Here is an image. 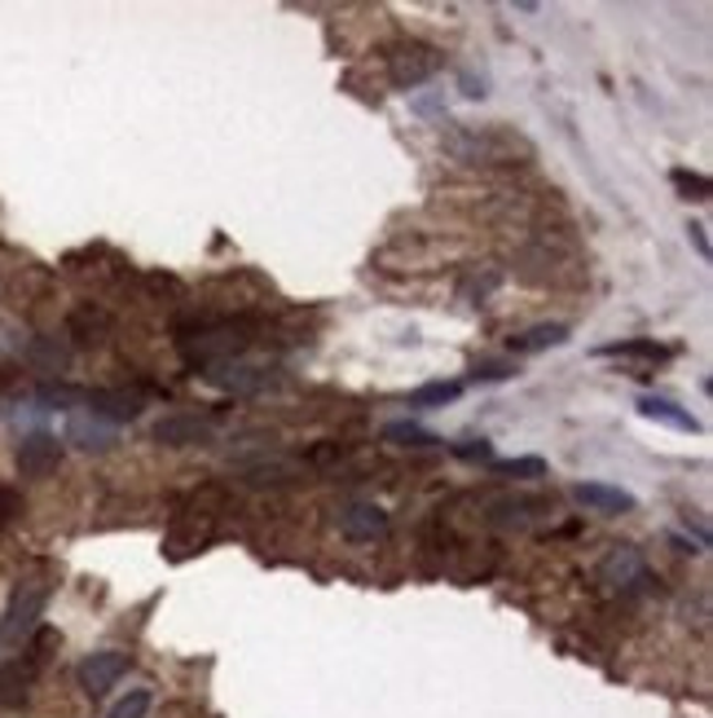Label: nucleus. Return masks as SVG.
I'll use <instances>...</instances> for the list:
<instances>
[{"instance_id":"f257e3e1","label":"nucleus","mask_w":713,"mask_h":718,"mask_svg":"<svg viewBox=\"0 0 713 718\" xmlns=\"http://www.w3.org/2000/svg\"><path fill=\"white\" fill-rule=\"evenodd\" d=\"M252 323L247 318H221V323H199V327H190V331H181L177 336V353L185 366H199V370H207V366H225V361L243 358L247 349H252Z\"/></svg>"},{"instance_id":"f03ea898","label":"nucleus","mask_w":713,"mask_h":718,"mask_svg":"<svg viewBox=\"0 0 713 718\" xmlns=\"http://www.w3.org/2000/svg\"><path fill=\"white\" fill-rule=\"evenodd\" d=\"M49 600H53V582L44 573L18 578L9 600H4V613H0V648H22L40 631V617H44Z\"/></svg>"},{"instance_id":"7ed1b4c3","label":"nucleus","mask_w":713,"mask_h":718,"mask_svg":"<svg viewBox=\"0 0 713 718\" xmlns=\"http://www.w3.org/2000/svg\"><path fill=\"white\" fill-rule=\"evenodd\" d=\"M53 648H57V635H53V631H40L35 644H31L22 657H9V662L0 666V706H9V710L26 706V697H31L35 679H40V671H44L49 657H53Z\"/></svg>"},{"instance_id":"20e7f679","label":"nucleus","mask_w":713,"mask_h":718,"mask_svg":"<svg viewBox=\"0 0 713 718\" xmlns=\"http://www.w3.org/2000/svg\"><path fill=\"white\" fill-rule=\"evenodd\" d=\"M203 379L230 397H260V392H278L287 383V374L278 366H256V361H225V366H207Z\"/></svg>"},{"instance_id":"39448f33","label":"nucleus","mask_w":713,"mask_h":718,"mask_svg":"<svg viewBox=\"0 0 713 718\" xmlns=\"http://www.w3.org/2000/svg\"><path fill=\"white\" fill-rule=\"evenodd\" d=\"M440 49H432V44H418V40H401L392 53H387V75H392V84L396 88H418V84H427L436 71H440Z\"/></svg>"},{"instance_id":"423d86ee","label":"nucleus","mask_w":713,"mask_h":718,"mask_svg":"<svg viewBox=\"0 0 713 718\" xmlns=\"http://www.w3.org/2000/svg\"><path fill=\"white\" fill-rule=\"evenodd\" d=\"M57 463H62V441H57L53 432H26V436L18 441V450H13V467H18V476H26V481L53 476Z\"/></svg>"},{"instance_id":"0eeeda50","label":"nucleus","mask_w":713,"mask_h":718,"mask_svg":"<svg viewBox=\"0 0 713 718\" xmlns=\"http://www.w3.org/2000/svg\"><path fill=\"white\" fill-rule=\"evenodd\" d=\"M128 675V653H119V648H102V653H88L84 662H79V671H75V679H79V688L97 701V697H106L119 679Z\"/></svg>"},{"instance_id":"6e6552de","label":"nucleus","mask_w":713,"mask_h":718,"mask_svg":"<svg viewBox=\"0 0 713 718\" xmlns=\"http://www.w3.org/2000/svg\"><path fill=\"white\" fill-rule=\"evenodd\" d=\"M84 401H88V414H97L106 423H132L146 410L141 388H93V392H84Z\"/></svg>"},{"instance_id":"1a4fd4ad","label":"nucleus","mask_w":713,"mask_h":718,"mask_svg":"<svg viewBox=\"0 0 713 718\" xmlns=\"http://www.w3.org/2000/svg\"><path fill=\"white\" fill-rule=\"evenodd\" d=\"M599 582L613 587V591H630L635 582H648V564H643V551L630 547V542H617L604 560H599Z\"/></svg>"},{"instance_id":"9d476101","label":"nucleus","mask_w":713,"mask_h":718,"mask_svg":"<svg viewBox=\"0 0 713 718\" xmlns=\"http://www.w3.org/2000/svg\"><path fill=\"white\" fill-rule=\"evenodd\" d=\"M66 441L84 454H110L119 445V427L97 419V414H71L66 419Z\"/></svg>"},{"instance_id":"9b49d317","label":"nucleus","mask_w":713,"mask_h":718,"mask_svg":"<svg viewBox=\"0 0 713 718\" xmlns=\"http://www.w3.org/2000/svg\"><path fill=\"white\" fill-rule=\"evenodd\" d=\"M387 529H392V520L379 503H349L340 511V534L349 542H379V538H387Z\"/></svg>"},{"instance_id":"f8f14e48","label":"nucleus","mask_w":713,"mask_h":718,"mask_svg":"<svg viewBox=\"0 0 713 718\" xmlns=\"http://www.w3.org/2000/svg\"><path fill=\"white\" fill-rule=\"evenodd\" d=\"M155 441L168 450H185V445H212V423L199 414H163L155 423Z\"/></svg>"},{"instance_id":"ddd939ff","label":"nucleus","mask_w":713,"mask_h":718,"mask_svg":"<svg viewBox=\"0 0 713 718\" xmlns=\"http://www.w3.org/2000/svg\"><path fill=\"white\" fill-rule=\"evenodd\" d=\"M573 498L586 507V511H599V516H626L639 507V498L630 489H617V485H604V481H582L573 489Z\"/></svg>"},{"instance_id":"4468645a","label":"nucleus","mask_w":713,"mask_h":718,"mask_svg":"<svg viewBox=\"0 0 713 718\" xmlns=\"http://www.w3.org/2000/svg\"><path fill=\"white\" fill-rule=\"evenodd\" d=\"M66 336H71V349H102L110 336V314L97 305H79L66 318Z\"/></svg>"},{"instance_id":"2eb2a0df","label":"nucleus","mask_w":713,"mask_h":718,"mask_svg":"<svg viewBox=\"0 0 713 718\" xmlns=\"http://www.w3.org/2000/svg\"><path fill=\"white\" fill-rule=\"evenodd\" d=\"M542 511H551V503L546 498H498L493 507H489V525L493 529H524L533 516H542Z\"/></svg>"},{"instance_id":"dca6fc26","label":"nucleus","mask_w":713,"mask_h":718,"mask_svg":"<svg viewBox=\"0 0 713 718\" xmlns=\"http://www.w3.org/2000/svg\"><path fill=\"white\" fill-rule=\"evenodd\" d=\"M22 353H26V361H31L35 370H44V374L71 370V345L57 340V336H31V340L22 345Z\"/></svg>"},{"instance_id":"f3484780","label":"nucleus","mask_w":713,"mask_h":718,"mask_svg":"<svg viewBox=\"0 0 713 718\" xmlns=\"http://www.w3.org/2000/svg\"><path fill=\"white\" fill-rule=\"evenodd\" d=\"M568 340V323H538V327H529V331H520V336H511L507 340V349L511 353H546V349H560Z\"/></svg>"},{"instance_id":"a211bd4d","label":"nucleus","mask_w":713,"mask_h":718,"mask_svg":"<svg viewBox=\"0 0 713 718\" xmlns=\"http://www.w3.org/2000/svg\"><path fill=\"white\" fill-rule=\"evenodd\" d=\"M639 414L657 419L666 427H679V432H701V419L692 410H683L679 401H670V397H639Z\"/></svg>"},{"instance_id":"6ab92c4d","label":"nucleus","mask_w":713,"mask_h":718,"mask_svg":"<svg viewBox=\"0 0 713 718\" xmlns=\"http://www.w3.org/2000/svg\"><path fill=\"white\" fill-rule=\"evenodd\" d=\"M458 397H462V383H458V379H436V383L414 388V392L405 397V405H409V410H440V405H449V401H458Z\"/></svg>"},{"instance_id":"aec40b11","label":"nucleus","mask_w":713,"mask_h":718,"mask_svg":"<svg viewBox=\"0 0 713 718\" xmlns=\"http://www.w3.org/2000/svg\"><path fill=\"white\" fill-rule=\"evenodd\" d=\"M383 441H387V445H401V450H432V445H440L436 432H427V427H418V423H409V419L387 423V427H383Z\"/></svg>"},{"instance_id":"412c9836","label":"nucleus","mask_w":713,"mask_h":718,"mask_svg":"<svg viewBox=\"0 0 713 718\" xmlns=\"http://www.w3.org/2000/svg\"><path fill=\"white\" fill-rule=\"evenodd\" d=\"M599 358H635V361H666L670 349L657 340H613L599 349Z\"/></svg>"},{"instance_id":"4be33fe9","label":"nucleus","mask_w":713,"mask_h":718,"mask_svg":"<svg viewBox=\"0 0 713 718\" xmlns=\"http://www.w3.org/2000/svg\"><path fill=\"white\" fill-rule=\"evenodd\" d=\"M493 476H507V481H538V476H546V458H538V454L498 458V463H493Z\"/></svg>"},{"instance_id":"5701e85b","label":"nucleus","mask_w":713,"mask_h":718,"mask_svg":"<svg viewBox=\"0 0 713 718\" xmlns=\"http://www.w3.org/2000/svg\"><path fill=\"white\" fill-rule=\"evenodd\" d=\"M150 715V693L146 688H132L128 697H119L115 706H110V715L106 718H146Z\"/></svg>"},{"instance_id":"b1692460","label":"nucleus","mask_w":713,"mask_h":718,"mask_svg":"<svg viewBox=\"0 0 713 718\" xmlns=\"http://www.w3.org/2000/svg\"><path fill=\"white\" fill-rule=\"evenodd\" d=\"M243 481L247 485H287L291 481V467L287 463H256V467H247Z\"/></svg>"},{"instance_id":"393cba45","label":"nucleus","mask_w":713,"mask_h":718,"mask_svg":"<svg viewBox=\"0 0 713 718\" xmlns=\"http://www.w3.org/2000/svg\"><path fill=\"white\" fill-rule=\"evenodd\" d=\"M670 181L679 186V194H683V199H710V181H705V177H696V172H688V168H674V172H670Z\"/></svg>"},{"instance_id":"a878e982","label":"nucleus","mask_w":713,"mask_h":718,"mask_svg":"<svg viewBox=\"0 0 713 718\" xmlns=\"http://www.w3.org/2000/svg\"><path fill=\"white\" fill-rule=\"evenodd\" d=\"M22 511H26V498L13 485H0V529H9L13 520H22Z\"/></svg>"},{"instance_id":"bb28decb","label":"nucleus","mask_w":713,"mask_h":718,"mask_svg":"<svg viewBox=\"0 0 713 718\" xmlns=\"http://www.w3.org/2000/svg\"><path fill=\"white\" fill-rule=\"evenodd\" d=\"M520 370L515 366H507V361H485V366H476L471 370V379H480V383H493V379H515Z\"/></svg>"},{"instance_id":"cd10ccee","label":"nucleus","mask_w":713,"mask_h":718,"mask_svg":"<svg viewBox=\"0 0 713 718\" xmlns=\"http://www.w3.org/2000/svg\"><path fill=\"white\" fill-rule=\"evenodd\" d=\"M454 454H458V458H471V463H476V458H493V441H485V436H467L462 445H454Z\"/></svg>"},{"instance_id":"c85d7f7f","label":"nucleus","mask_w":713,"mask_h":718,"mask_svg":"<svg viewBox=\"0 0 713 718\" xmlns=\"http://www.w3.org/2000/svg\"><path fill=\"white\" fill-rule=\"evenodd\" d=\"M344 454H349V445H336V441H331V445H313V450H309V458H313V463H327V458H344Z\"/></svg>"},{"instance_id":"c756f323","label":"nucleus","mask_w":713,"mask_h":718,"mask_svg":"<svg viewBox=\"0 0 713 718\" xmlns=\"http://www.w3.org/2000/svg\"><path fill=\"white\" fill-rule=\"evenodd\" d=\"M688 234L696 239V247H701V256H710V239H705V225H688Z\"/></svg>"},{"instance_id":"7c9ffc66","label":"nucleus","mask_w":713,"mask_h":718,"mask_svg":"<svg viewBox=\"0 0 713 718\" xmlns=\"http://www.w3.org/2000/svg\"><path fill=\"white\" fill-rule=\"evenodd\" d=\"M462 93L467 97H485V84H476V75H462Z\"/></svg>"}]
</instances>
